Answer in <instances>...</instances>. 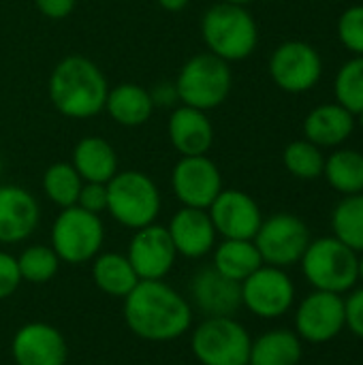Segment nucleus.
I'll list each match as a JSON object with an SVG mask.
<instances>
[{
  "instance_id": "f257e3e1",
  "label": "nucleus",
  "mask_w": 363,
  "mask_h": 365,
  "mask_svg": "<svg viewBox=\"0 0 363 365\" xmlns=\"http://www.w3.org/2000/svg\"><path fill=\"white\" fill-rule=\"evenodd\" d=\"M124 321L145 342H173L190 331L193 306L165 280H139L124 297Z\"/></svg>"
},
{
  "instance_id": "9b49d317",
  "label": "nucleus",
  "mask_w": 363,
  "mask_h": 365,
  "mask_svg": "<svg viewBox=\"0 0 363 365\" xmlns=\"http://www.w3.org/2000/svg\"><path fill=\"white\" fill-rule=\"evenodd\" d=\"M293 304L295 284L280 267L261 265L242 282V308L259 319H280L293 308Z\"/></svg>"
},
{
  "instance_id": "4be33fe9",
  "label": "nucleus",
  "mask_w": 363,
  "mask_h": 365,
  "mask_svg": "<svg viewBox=\"0 0 363 365\" xmlns=\"http://www.w3.org/2000/svg\"><path fill=\"white\" fill-rule=\"evenodd\" d=\"M154 109L156 107H154L150 90L139 83H133V81L118 83L109 88L107 92L105 111L120 126H126V128L143 126L152 118Z\"/></svg>"
},
{
  "instance_id": "473e14b6",
  "label": "nucleus",
  "mask_w": 363,
  "mask_h": 365,
  "mask_svg": "<svg viewBox=\"0 0 363 365\" xmlns=\"http://www.w3.org/2000/svg\"><path fill=\"white\" fill-rule=\"evenodd\" d=\"M340 43L353 53L363 56V4H353L342 11L336 24Z\"/></svg>"
},
{
  "instance_id": "c756f323",
  "label": "nucleus",
  "mask_w": 363,
  "mask_h": 365,
  "mask_svg": "<svg viewBox=\"0 0 363 365\" xmlns=\"http://www.w3.org/2000/svg\"><path fill=\"white\" fill-rule=\"evenodd\" d=\"M282 165L297 180H317L323 175L325 156H323V150L319 145H315L312 141L297 139L285 148Z\"/></svg>"
},
{
  "instance_id": "39448f33",
  "label": "nucleus",
  "mask_w": 363,
  "mask_h": 365,
  "mask_svg": "<svg viewBox=\"0 0 363 365\" xmlns=\"http://www.w3.org/2000/svg\"><path fill=\"white\" fill-rule=\"evenodd\" d=\"M300 263L304 278L315 291L342 295L359 282V255L334 235L310 240Z\"/></svg>"
},
{
  "instance_id": "cd10ccee",
  "label": "nucleus",
  "mask_w": 363,
  "mask_h": 365,
  "mask_svg": "<svg viewBox=\"0 0 363 365\" xmlns=\"http://www.w3.org/2000/svg\"><path fill=\"white\" fill-rule=\"evenodd\" d=\"M332 231L334 237L340 240L344 246L363 252V192L349 195L332 212Z\"/></svg>"
},
{
  "instance_id": "9d476101",
  "label": "nucleus",
  "mask_w": 363,
  "mask_h": 365,
  "mask_svg": "<svg viewBox=\"0 0 363 365\" xmlns=\"http://www.w3.org/2000/svg\"><path fill=\"white\" fill-rule=\"evenodd\" d=\"M272 81L289 94L310 92L323 77V60L317 47L306 41L280 43L267 62Z\"/></svg>"
},
{
  "instance_id": "4468645a",
  "label": "nucleus",
  "mask_w": 363,
  "mask_h": 365,
  "mask_svg": "<svg viewBox=\"0 0 363 365\" xmlns=\"http://www.w3.org/2000/svg\"><path fill=\"white\" fill-rule=\"evenodd\" d=\"M208 214L223 240H255L263 222L259 203L237 188H223L208 207Z\"/></svg>"
},
{
  "instance_id": "ddd939ff",
  "label": "nucleus",
  "mask_w": 363,
  "mask_h": 365,
  "mask_svg": "<svg viewBox=\"0 0 363 365\" xmlns=\"http://www.w3.org/2000/svg\"><path fill=\"white\" fill-rule=\"evenodd\" d=\"M171 188L182 207L208 210L220 195L223 173L208 156H182L171 171Z\"/></svg>"
},
{
  "instance_id": "412c9836",
  "label": "nucleus",
  "mask_w": 363,
  "mask_h": 365,
  "mask_svg": "<svg viewBox=\"0 0 363 365\" xmlns=\"http://www.w3.org/2000/svg\"><path fill=\"white\" fill-rule=\"evenodd\" d=\"M355 115L340 103H325L315 107L304 120V139L323 148L342 145L355 130Z\"/></svg>"
},
{
  "instance_id": "1a4fd4ad",
  "label": "nucleus",
  "mask_w": 363,
  "mask_h": 365,
  "mask_svg": "<svg viewBox=\"0 0 363 365\" xmlns=\"http://www.w3.org/2000/svg\"><path fill=\"white\" fill-rule=\"evenodd\" d=\"M252 242L263 259V265L287 269L302 261L310 244V231L300 216L280 212L263 218Z\"/></svg>"
},
{
  "instance_id": "6ab92c4d",
  "label": "nucleus",
  "mask_w": 363,
  "mask_h": 365,
  "mask_svg": "<svg viewBox=\"0 0 363 365\" xmlns=\"http://www.w3.org/2000/svg\"><path fill=\"white\" fill-rule=\"evenodd\" d=\"M167 231L175 246L178 257L184 259L208 257L214 250L218 237L208 210H197V207H180L171 216Z\"/></svg>"
},
{
  "instance_id": "2f4dec72",
  "label": "nucleus",
  "mask_w": 363,
  "mask_h": 365,
  "mask_svg": "<svg viewBox=\"0 0 363 365\" xmlns=\"http://www.w3.org/2000/svg\"><path fill=\"white\" fill-rule=\"evenodd\" d=\"M334 94L336 103L353 115L363 111V56H353L340 66L334 81Z\"/></svg>"
},
{
  "instance_id": "f704fd0d",
  "label": "nucleus",
  "mask_w": 363,
  "mask_h": 365,
  "mask_svg": "<svg viewBox=\"0 0 363 365\" xmlns=\"http://www.w3.org/2000/svg\"><path fill=\"white\" fill-rule=\"evenodd\" d=\"M77 205L86 212L92 214H103L107 212V184H98V182H83L79 197H77Z\"/></svg>"
},
{
  "instance_id": "f8f14e48",
  "label": "nucleus",
  "mask_w": 363,
  "mask_h": 365,
  "mask_svg": "<svg viewBox=\"0 0 363 365\" xmlns=\"http://www.w3.org/2000/svg\"><path fill=\"white\" fill-rule=\"evenodd\" d=\"M347 327L344 297L327 291H312L295 310V334L302 342L327 344Z\"/></svg>"
},
{
  "instance_id": "37998d69",
  "label": "nucleus",
  "mask_w": 363,
  "mask_h": 365,
  "mask_svg": "<svg viewBox=\"0 0 363 365\" xmlns=\"http://www.w3.org/2000/svg\"><path fill=\"white\" fill-rule=\"evenodd\" d=\"M0 175H2V158H0Z\"/></svg>"
},
{
  "instance_id": "0eeeda50",
  "label": "nucleus",
  "mask_w": 363,
  "mask_h": 365,
  "mask_svg": "<svg viewBox=\"0 0 363 365\" xmlns=\"http://www.w3.org/2000/svg\"><path fill=\"white\" fill-rule=\"evenodd\" d=\"M250 344L235 317H205L190 334V351L201 365H248Z\"/></svg>"
},
{
  "instance_id": "5701e85b",
  "label": "nucleus",
  "mask_w": 363,
  "mask_h": 365,
  "mask_svg": "<svg viewBox=\"0 0 363 365\" xmlns=\"http://www.w3.org/2000/svg\"><path fill=\"white\" fill-rule=\"evenodd\" d=\"M71 165L79 173L83 182H98L107 184L120 169H118V154L109 141L103 137L90 135L75 143L71 154Z\"/></svg>"
},
{
  "instance_id": "dca6fc26",
  "label": "nucleus",
  "mask_w": 363,
  "mask_h": 365,
  "mask_svg": "<svg viewBox=\"0 0 363 365\" xmlns=\"http://www.w3.org/2000/svg\"><path fill=\"white\" fill-rule=\"evenodd\" d=\"M15 365H66L68 344L60 329L49 323H26L11 340Z\"/></svg>"
},
{
  "instance_id": "f3484780",
  "label": "nucleus",
  "mask_w": 363,
  "mask_h": 365,
  "mask_svg": "<svg viewBox=\"0 0 363 365\" xmlns=\"http://www.w3.org/2000/svg\"><path fill=\"white\" fill-rule=\"evenodd\" d=\"M190 306L203 317H235L242 308V284L223 276L218 269H199L190 284Z\"/></svg>"
},
{
  "instance_id": "a211bd4d",
  "label": "nucleus",
  "mask_w": 363,
  "mask_h": 365,
  "mask_svg": "<svg viewBox=\"0 0 363 365\" xmlns=\"http://www.w3.org/2000/svg\"><path fill=\"white\" fill-rule=\"evenodd\" d=\"M41 220L34 195L17 184H0V244L13 246L28 240Z\"/></svg>"
},
{
  "instance_id": "c9c22d12",
  "label": "nucleus",
  "mask_w": 363,
  "mask_h": 365,
  "mask_svg": "<svg viewBox=\"0 0 363 365\" xmlns=\"http://www.w3.org/2000/svg\"><path fill=\"white\" fill-rule=\"evenodd\" d=\"M344 312H347V327L363 340V287L353 289L349 297H344Z\"/></svg>"
},
{
  "instance_id": "79ce46f5",
  "label": "nucleus",
  "mask_w": 363,
  "mask_h": 365,
  "mask_svg": "<svg viewBox=\"0 0 363 365\" xmlns=\"http://www.w3.org/2000/svg\"><path fill=\"white\" fill-rule=\"evenodd\" d=\"M355 122H357V124L363 128V111H359V113L355 115Z\"/></svg>"
},
{
  "instance_id": "6e6552de",
  "label": "nucleus",
  "mask_w": 363,
  "mask_h": 365,
  "mask_svg": "<svg viewBox=\"0 0 363 365\" xmlns=\"http://www.w3.org/2000/svg\"><path fill=\"white\" fill-rule=\"evenodd\" d=\"M105 244V225L98 214L79 205L60 210L51 227V248L62 263L83 265L92 261Z\"/></svg>"
},
{
  "instance_id": "a878e982",
  "label": "nucleus",
  "mask_w": 363,
  "mask_h": 365,
  "mask_svg": "<svg viewBox=\"0 0 363 365\" xmlns=\"http://www.w3.org/2000/svg\"><path fill=\"white\" fill-rule=\"evenodd\" d=\"M212 252V267L240 284L263 265L252 240H223Z\"/></svg>"
},
{
  "instance_id": "e433bc0d",
  "label": "nucleus",
  "mask_w": 363,
  "mask_h": 365,
  "mask_svg": "<svg viewBox=\"0 0 363 365\" xmlns=\"http://www.w3.org/2000/svg\"><path fill=\"white\" fill-rule=\"evenodd\" d=\"M77 0H34V6L47 19H64L75 11Z\"/></svg>"
},
{
  "instance_id": "a19ab883",
  "label": "nucleus",
  "mask_w": 363,
  "mask_h": 365,
  "mask_svg": "<svg viewBox=\"0 0 363 365\" xmlns=\"http://www.w3.org/2000/svg\"><path fill=\"white\" fill-rule=\"evenodd\" d=\"M359 280L363 282V252L359 255Z\"/></svg>"
},
{
  "instance_id": "4c0bfd02",
  "label": "nucleus",
  "mask_w": 363,
  "mask_h": 365,
  "mask_svg": "<svg viewBox=\"0 0 363 365\" xmlns=\"http://www.w3.org/2000/svg\"><path fill=\"white\" fill-rule=\"evenodd\" d=\"M150 94H152L154 107H173V103H180L178 101V90H175L173 81L158 83L154 90H150Z\"/></svg>"
},
{
  "instance_id": "aec40b11",
  "label": "nucleus",
  "mask_w": 363,
  "mask_h": 365,
  "mask_svg": "<svg viewBox=\"0 0 363 365\" xmlns=\"http://www.w3.org/2000/svg\"><path fill=\"white\" fill-rule=\"evenodd\" d=\"M167 135L180 156H203L214 145V126L208 111L180 105L171 111Z\"/></svg>"
},
{
  "instance_id": "f03ea898",
  "label": "nucleus",
  "mask_w": 363,
  "mask_h": 365,
  "mask_svg": "<svg viewBox=\"0 0 363 365\" xmlns=\"http://www.w3.org/2000/svg\"><path fill=\"white\" fill-rule=\"evenodd\" d=\"M109 83L105 73L86 56L62 58L47 81L53 109L71 120H88L105 111Z\"/></svg>"
},
{
  "instance_id": "7c9ffc66",
  "label": "nucleus",
  "mask_w": 363,
  "mask_h": 365,
  "mask_svg": "<svg viewBox=\"0 0 363 365\" xmlns=\"http://www.w3.org/2000/svg\"><path fill=\"white\" fill-rule=\"evenodd\" d=\"M60 259L53 252L51 246H43V244H34L21 250V255L17 257V267L21 274L24 282L30 284H45L49 282L58 269H60Z\"/></svg>"
},
{
  "instance_id": "7ed1b4c3",
  "label": "nucleus",
  "mask_w": 363,
  "mask_h": 365,
  "mask_svg": "<svg viewBox=\"0 0 363 365\" xmlns=\"http://www.w3.org/2000/svg\"><path fill=\"white\" fill-rule=\"evenodd\" d=\"M201 38L210 53L231 64L255 53L259 45V26L248 6L218 2L201 17Z\"/></svg>"
},
{
  "instance_id": "393cba45",
  "label": "nucleus",
  "mask_w": 363,
  "mask_h": 365,
  "mask_svg": "<svg viewBox=\"0 0 363 365\" xmlns=\"http://www.w3.org/2000/svg\"><path fill=\"white\" fill-rule=\"evenodd\" d=\"M304 357L302 340L291 329H270L250 344L248 365H300Z\"/></svg>"
},
{
  "instance_id": "b1692460",
  "label": "nucleus",
  "mask_w": 363,
  "mask_h": 365,
  "mask_svg": "<svg viewBox=\"0 0 363 365\" xmlns=\"http://www.w3.org/2000/svg\"><path fill=\"white\" fill-rule=\"evenodd\" d=\"M92 280L96 289L109 297L124 299L139 282L131 261L120 252H98L92 259Z\"/></svg>"
},
{
  "instance_id": "20e7f679",
  "label": "nucleus",
  "mask_w": 363,
  "mask_h": 365,
  "mask_svg": "<svg viewBox=\"0 0 363 365\" xmlns=\"http://www.w3.org/2000/svg\"><path fill=\"white\" fill-rule=\"evenodd\" d=\"M160 207V190L143 171H118L107 182V214L126 229L137 231L154 225Z\"/></svg>"
},
{
  "instance_id": "bb28decb",
  "label": "nucleus",
  "mask_w": 363,
  "mask_h": 365,
  "mask_svg": "<svg viewBox=\"0 0 363 365\" xmlns=\"http://www.w3.org/2000/svg\"><path fill=\"white\" fill-rule=\"evenodd\" d=\"M323 175L336 192L344 197L359 195L363 192V152L351 148L336 150L325 158Z\"/></svg>"
},
{
  "instance_id": "58836bf2",
  "label": "nucleus",
  "mask_w": 363,
  "mask_h": 365,
  "mask_svg": "<svg viewBox=\"0 0 363 365\" xmlns=\"http://www.w3.org/2000/svg\"><path fill=\"white\" fill-rule=\"evenodd\" d=\"M160 4V9L169 11V13H180L188 6L190 0H156Z\"/></svg>"
},
{
  "instance_id": "ea45409f",
  "label": "nucleus",
  "mask_w": 363,
  "mask_h": 365,
  "mask_svg": "<svg viewBox=\"0 0 363 365\" xmlns=\"http://www.w3.org/2000/svg\"><path fill=\"white\" fill-rule=\"evenodd\" d=\"M220 2H229V4H237V6H248L257 0H220Z\"/></svg>"
},
{
  "instance_id": "2eb2a0df",
  "label": "nucleus",
  "mask_w": 363,
  "mask_h": 365,
  "mask_svg": "<svg viewBox=\"0 0 363 365\" xmlns=\"http://www.w3.org/2000/svg\"><path fill=\"white\" fill-rule=\"evenodd\" d=\"M126 257L139 280H165L175 265L178 252L167 227L154 222L135 231Z\"/></svg>"
},
{
  "instance_id": "72a5a7b5",
  "label": "nucleus",
  "mask_w": 363,
  "mask_h": 365,
  "mask_svg": "<svg viewBox=\"0 0 363 365\" xmlns=\"http://www.w3.org/2000/svg\"><path fill=\"white\" fill-rule=\"evenodd\" d=\"M21 282L24 280H21V274L17 267V257L0 250V302L15 295V291L19 289Z\"/></svg>"
},
{
  "instance_id": "c85d7f7f",
  "label": "nucleus",
  "mask_w": 363,
  "mask_h": 365,
  "mask_svg": "<svg viewBox=\"0 0 363 365\" xmlns=\"http://www.w3.org/2000/svg\"><path fill=\"white\" fill-rule=\"evenodd\" d=\"M81 186L83 180L79 178V173L71 163H62V160L53 163L43 173V192L60 210L77 205Z\"/></svg>"
},
{
  "instance_id": "423d86ee",
  "label": "nucleus",
  "mask_w": 363,
  "mask_h": 365,
  "mask_svg": "<svg viewBox=\"0 0 363 365\" xmlns=\"http://www.w3.org/2000/svg\"><path fill=\"white\" fill-rule=\"evenodd\" d=\"M173 83L180 105L212 111L229 98L233 88V73L229 62L210 51H203L190 56L182 64Z\"/></svg>"
}]
</instances>
